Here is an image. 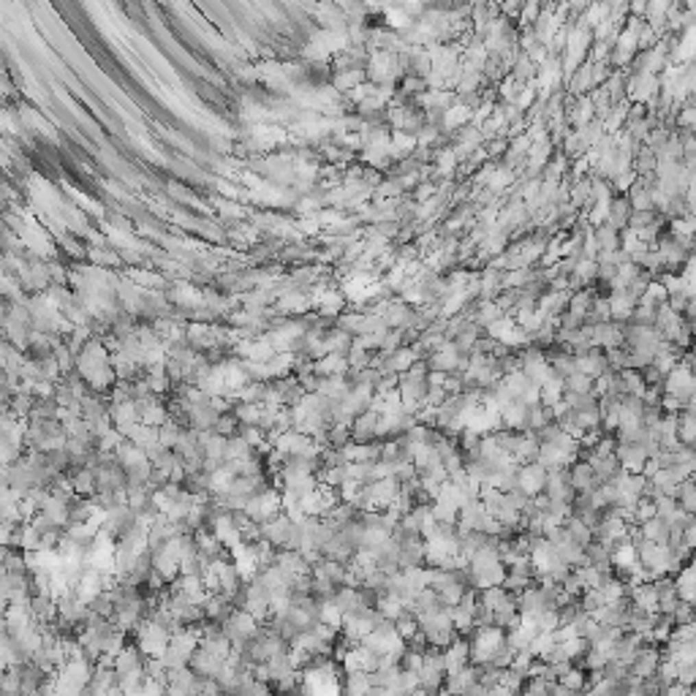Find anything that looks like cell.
<instances>
[{"instance_id": "9a60e30c", "label": "cell", "mask_w": 696, "mask_h": 696, "mask_svg": "<svg viewBox=\"0 0 696 696\" xmlns=\"http://www.w3.org/2000/svg\"><path fill=\"white\" fill-rule=\"evenodd\" d=\"M139 411H142V422H145V424H153V427H160V424H166V422L171 419V416H169V411H166L158 400L147 403V405H142Z\"/></svg>"}, {"instance_id": "4316f807", "label": "cell", "mask_w": 696, "mask_h": 696, "mask_svg": "<svg viewBox=\"0 0 696 696\" xmlns=\"http://www.w3.org/2000/svg\"><path fill=\"white\" fill-rule=\"evenodd\" d=\"M691 557H694V560H696V549H694V555H691Z\"/></svg>"}, {"instance_id": "5bb4252c", "label": "cell", "mask_w": 696, "mask_h": 696, "mask_svg": "<svg viewBox=\"0 0 696 696\" xmlns=\"http://www.w3.org/2000/svg\"><path fill=\"white\" fill-rule=\"evenodd\" d=\"M563 525H566V531L571 533V539H574V542H579L582 547H588V544L593 542V528H590V525H588L582 517L571 514V517H568Z\"/></svg>"}, {"instance_id": "277c9868", "label": "cell", "mask_w": 696, "mask_h": 696, "mask_svg": "<svg viewBox=\"0 0 696 696\" xmlns=\"http://www.w3.org/2000/svg\"><path fill=\"white\" fill-rule=\"evenodd\" d=\"M547 476H549V470H547L539 460L523 463L517 468V487L525 490L528 495H539V492H544V487H547Z\"/></svg>"}, {"instance_id": "2e32d148", "label": "cell", "mask_w": 696, "mask_h": 696, "mask_svg": "<svg viewBox=\"0 0 696 696\" xmlns=\"http://www.w3.org/2000/svg\"><path fill=\"white\" fill-rule=\"evenodd\" d=\"M568 691H585V686H588V669L585 667H571L566 675H560L557 677Z\"/></svg>"}, {"instance_id": "44dd1931", "label": "cell", "mask_w": 696, "mask_h": 696, "mask_svg": "<svg viewBox=\"0 0 696 696\" xmlns=\"http://www.w3.org/2000/svg\"><path fill=\"white\" fill-rule=\"evenodd\" d=\"M634 514H636V523H645V520L656 517V501L653 498H639Z\"/></svg>"}, {"instance_id": "5b68a950", "label": "cell", "mask_w": 696, "mask_h": 696, "mask_svg": "<svg viewBox=\"0 0 696 696\" xmlns=\"http://www.w3.org/2000/svg\"><path fill=\"white\" fill-rule=\"evenodd\" d=\"M615 455H618L620 465L628 470V473H642L645 470V463H647V449H645V444H636V441H618V446H615Z\"/></svg>"}, {"instance_id": "30bf717a", "label": "cell", "mask_w": 696, "mask_h": 696, "mask_svg": "<svg viewBox=\"0 0 696 696\" xmlns=\"http://www.w3.org/2000/svg\"><path fill=\"white\" fill-rule=\"evenodd\" d=\"M642 525V533H645V539H650V542L656 544H669V523L664 520V517H650V520H645V523H639Z\"/></svg>"}, {"instance_id": "7402d4cb", "label": "cell", "mask_w": 696, "mask_h": 696, "mask_svg": "<svg viewBox=\"0 0 696 696\" xmlns=\"http://www.w3.org/2000/svg\"><path fill=\"white\" fill-rule=\"evenodd\" d=\"M639 373H642V379H645V384H647V387H664V379H667V376L656 368V362H653V365H647V368H642Z\"/></svg>"}, {"instance_id": "3957f363", "label": "cell", "mask_w": 696, "mask_h": 696, "mask_svg": "<svg viewBox=\"0 0 696 696\" xmlns=\"http://www.w3.org/2000/svg\"><path fill=\"white\" fill-rule=\"evenodd\" d=\"M658 664H661V645L658 642H645L639 647L636 658L628 664V677H636V680L653 677L658 672Z\"/></svg>"}, {"instance_id": "cb8c5ba5", "label": "cell", "mask_w": 696, "mask_h": 696, "mask_svg": "<svg viewBox=\"0 0 696 696\" xmlns=\"http://www.w3.org/2000/svg\"><path fill=\"white\" fill-rule=\"evenodd\" d=\"M677 680H680V683H686V686H694L696 683V661H680Z\"/></svg>"}, {"instance_id": "ba28073f", "label": "cell", "mask_w": 696, "mask_h": 696, "mask_svg": "<svg viewBox=\"0 0 696 696\" xmlns=\"http://www.w3.org/2000/svg\"><path fill=\"white\" fill-rule=\"evenodd\" d=\"M528 408H531V405H528V403H523L520 397L509 400V403L501 408V419H503V427L525 433V430H528Z\"/></svg>"}, {"instance_id": "6da1fadb", "label": "cell", "mask_w": 696, "mask_h": 696, "mask_svg": "<svg viewBox=\"0 0 696 696\" xmlns=\"http://www.w3.org/2000/svg\"><path fill=\"white\" fill-rule=\"evenodd\" d=\"M136 645L145 658H160L171 645V628L158 618H145L136 628Z\"/></svg>"}, {"instance_id": "603a6c76", "label": "cell", "mask_w": 696, "mask_h": 696, "mask_svg": "<svg viewBox=\"0 0 696 696\" xmlns=\"http://www.w3.org/2000/svg\"><path fill=\"white\" fill-rule=\"evenodd\" d=\"M691 620H696L694 604H691V601H683V599H680V604H677V610H675V623L680 625V623H691Z\"/></svg>"}, {"instance_id": "4fadbf2b", "label": "cell", "mask_w": 696, "mask_h": 696, "mask_svg": "<svg viewBox=\"0 0 696 696\" xmlns=\"http://www.w3.org/2000/svg\"><path fill=\"white\" fill-rule=\"evenodd\" d=\"M677 438L680 444H688V446L696 441V411L691 408H683L677 413Z\"/></svg>"}, {"instance_id": "484cf974", "label": "cell", "mask_w": 696, "mask_h": 696, "mask_svg": "<svg viewBox=\"0 0 696 696\" xmlns=\"http://www.w3.org/2000/svg\"><path fill=\"white\" fill-rule=\"evenodd\" d=\"M664 694H669V696H686V694H691V686H686V683L675 680V683H669V686L664 688Z\"/></svg>"}, {"instance_id": "52a82bcc", "label": "cell", "mask_w": 696, "mask_h": 696, "mask_svg": "<svg viewBox=\"0 0 696 696\" xmlns=\"http://www.w3.org/2000/svg\"><path fill=\"white\" fill-rule=\"evenodd\" d=\"M568 479H571L577 492H593L601 484L596 479V470H593L590 460H574V463L568 465Z\"/></svg>"}, {"instance_id": "8fae6325", "label": "cell", "mask_w": 696, "mask_h": 696, "mask_svg": "<svg viewBox=\"0 0 696 696\" xmlns=\"http://www.w3.org/2000/svg\"><path fill=\"white\" fill-rule=\"evenodd\" d=\"M675 585H677V596H680L683 601L696 604V574L691 571L688 563L675 574Z\"/></svg>"}, {"instance_id": "ffe728a7", "label": "cell", "mask_w": 696, "mask_h": 696, "mask_svg": "<svg viewBox=\"0 0 696 696\" xmlns=\"http://www.w3.org/2000/svg\"><path fill=\"white\" fill-rule=\"evenodd\" d=\"M620 376H623L625 392L645 397V392H647V384H645V379H642V373H639V370H631V368H628V370H620Z\"/></svg>"}, {"instance_id": "ac0fdd59", "label": "cell", "mask_w": 696, "mask_h": 696, "mask_svg": "<svg viewBox=\"0 0 696 696\" xmlns=\"http://www.w3.org/2000/svg\"><path fill=\"white\" fill-rule=\"evenodd\" d=\"M566 392H574V394H590L593 392V379L585 376L582 370H574L571 376H566Z\"/></svg>"}, {"instance_id": "e0dca14e", "label": "cell", "mask_w": 696, "mask_h": 696, "mask_svg": "<svg viewBox=\"0 0 696 696\" xmlns=\"http://www.w3.org/2000/svg\"><path fill=\"white\" fill-rule=\"evenodd\" d=\"M677 503H680V509H683V512L696 514V481H694V476H691V479H686V481H680Z\"/></svg>"}, {"instance_id": "83f0119b", "label": "cell", "mask_w": 696, "mask_h": 696, "mask_svg": "<svg viewBox=\"0 0 696 696\" xmlns=\"http://www.w3.org/2000/svg\"><path fill=\"white\" fill-rule=\"evenodd\" d=\"M691 446H694V449H696V441H694V444H691Z\"/></svg>"}, {"instance_id": "8992f818", "label": "cell", "mask_w": 696, "mask_h": 696, "mask_svg": "<svg viewBox=\"0 0 696 696\" xmlns=\"http://www.w3.org/2000/svg\"><path fill=\"white\" fill-rule=\"evenodd\" d=\"M577 370H582L585 376H590V379L596 381L599 376H604V373H607V370H612V368H610L607 351H604V348H599V346H593L588 354H579V357H577Z\"/></svg>"}, {"instance_id": "9c48e42d", "label": "cell", "mask_w": 696, "mask_h": 696, "mask_svg": "<svg viewBox=\"0 0 696 696\" xmlns=\"http://www.w3.org/2000/svg\"><path fill=\"white\" fill-rule=\"evenodd\" d=\"M631 601L647 612H658V590L653 582H636L631 588Z\"/></svg>"}, {"instance_id": "7c38bea8", "label": "cell", "mask_w": 696, "mask_h": 696, "mask_svg": "<svg viewBox=\"0 0 696 696\" xmlns=\"http://www.w3.org/2000/svg\"><path fill=\"white\" fill-rule=\"evenodd\" d=\"M125 438H131L134 444H139L142 449H150L158 444V427L153 424H145L142 419L134 424V427H128V433H125Z\"/></svg>"}, {"instance_id": "f1b7e54d", "label": "cell", "mask_w": 696, "mask_h": 696, "mask_svg": "<svg viewBox=\"0 0 696 696\" xmlns=\"http://www.w3.org/2000/svg\"><path fill=\"white\" fill-rule=\"evenodd\" d=\"M694 481H696V473H694Z\"/></svg>"}, {"instance_id": "7a4b0ae2", "label": "cell", "mask_w": 696, "mask_h": 696, "mask_svg": "<svg viewBox=\"0 0 696 696\" xmlns=\"http://www.w3.org/2000/svg\"><path fill=\"white\" fill-rule=\"evenodd\" d=\"M664 392H669V394H675L680 403H683V408H688V403H691V397L696 394V376L694 370L686 365V362H680L667 379H664Z\"/></svg>"}, {"instance_id": "d4e9b609", "label": "cell", "mask_w": 696, "mask_h": 696, "mask_svg": "<svg viewBox=\"0 0 696 696\" xmlns=\"http://www.w3.org/2000/svg\"><path fill=\"white\" fill-rule=\"evenodd\" d=\"M574 636H579L577 634V625H557L555 631H552V639H555V645H563V642H568V639H574Z\"/></svg>"}, {"instance_id": "d6986e66", "label": "cell", "mask_w": 696, "mask_h": 696, "mask_svg": "<svg viewBox=\"0 0 696 696\" xmlns=\"http://www.w3.org/2000/svg\"><path fill=\"white\" fill-rule=\"evenodd\" d=\"M552 647H555V639H552V631H539L536 636H533V642H531V653H533V658H547L549 653H552Z\"/></svg>"}]
</instances>
